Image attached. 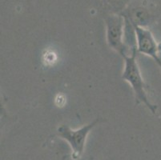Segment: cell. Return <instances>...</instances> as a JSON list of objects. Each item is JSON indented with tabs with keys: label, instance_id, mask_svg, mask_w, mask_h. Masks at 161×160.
Returning <instances> with one entry per match:
<instances>
[{
	"label": "cell",
	"instance_id": "6da1fadb",
	"mask_svg": "<svg viewBox=\"0 0 161 160\" xmlns=\"http://www.w3.org/2000/svg\"><path fill=\"white\" fill-rule=\"evenodd\" d=\"M137 51L135 50L131 55L125 57L124 59V70L122 79L131 86L135 95L136 102L137 104L143 103L147 107V109L152 113L156 114L157 106L152 103L147 95L148 86L143 80L140 72V67L136 59Z\"/></svg>",
	"mask_w": 161,
	"mask_h": 160
},
{
	"label": "cell",
	"instance_id": "7a4b0ae2",
	"mask_svg": "<svg viewBox=\"0 0 161 160\" xmlns=\"http://www.w3.org/2000/svg\"><path fill=\"white\" fill-rule=\"evenodd\" d=\"M106 39L108 46L125 58L135 51H131L126 43L125 20L120 14H109L105 17Z\"/></svg>",
	"mask_w": 161,
	"mask_h": 160
},
{
	"label": "cell",
	"instance_id": "3957f363",
	"mask_svg": "<svg viewBox=\"0 0 161 160\" xmlns=\"http://www.w3.org/2000/svg\"><path fill=\"white\" fill-rule=\"evenodd\" d=\"M99 119H96L94 121L78 129H72L65 124H63L57 128L58 135L69 144L72 151L71 156L75 159L82 158L89 133L99 123Z\"/></svg>",
	"mask_w": 161,
	"mask_h": 160
},
{
	"label": "cell",
	"instance_id": "277c9868",
	"mask_svg": "<svg viewBox=\"0 0 161 160\" xmlns=\"http://www.w3.org/2000/svg\"><path fill=\"white\" fill-rule=\"evenodd\" d=\"M134 26L136 35V47L137 52L151 57L161 69V57L159 47L152 31L147 27Z\"/></svg>",
	"mask_w": 161,
	"mask_h": 160
},
{
	"label": "cell",
	"instance_id": "5b68a950",
	"mask_svg": "<svg viewBox=\"0 0 161 160\" xmlns=\"http://www.w3.org/2000/svg\"><path fill=\"white\" fill-rule=\"evenodd\" d=\"M120 14L133 26L142 27H147L154 19V15L143 6H128Z\"/></svg>",
	"mask_w": 161,
	"mask_h": 160
},
{
	"label": "cell",
	"instance_id": "8992f818",
	"mask_svg": "<svg viewBox=\"0 0 161 160\" xmlns=\"http://www.w3.org/2000/svg\"><path fill=\"white\" fill-rule=\"evenodd\" d=\"M111 14H120L128 6L130 0H102Z\"/></svg>",
	"mask_w": 161,
	"mask_h": 160
},
{
	"label": "cell",
	"instance_id": "52a82bcc",
	"mask_svg": "<svg viewBox=\"0 0 161 160\" xmlns=\"http://www.w3.org/2000/svg\"><path fill=\"white\" fill-rule=\"evenodd\" d=\"M63 160H82V158L81 159H75L74 158H72L71 155H67L65 156H64Z\"/></svg>",
	"mask_w": 161,
	"mask_h": 160
},
{
	"label": "cell",
	"instance_id": "ba28073f",
	"mask_svg": "<svg viewBox=\"0 0 161 160\" xmlns=\"http://www.w3.org/2000/svg\"><path fill=\"white\" fill-rule=\"evenodd\" d=\"M91 160H94V159H93V158H92V157H91Z\"/></svg>",
	"mask_w": 161,
	"mask_h": 160
}]
</instances>
